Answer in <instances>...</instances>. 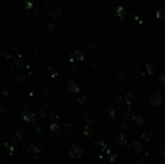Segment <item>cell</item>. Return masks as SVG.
<instances>
[{
  "mask_svg": "<svg viewBox=\"0 0 165 164\" xmlns=\"http://www.w3.org/2000/svg\"><path fill=\"white\" fill-rule=\"evenodd\" d=\"M69 153H70V155L73 158H79L83 155V150L79 146L73 145L72 146V148L70 149V151H69Z\"/></svg>",
  "mask_w": 165,
  "mask_h": 164,
  "instance_id": "6da1fadb",
  "label": "cell"
},
{
  "mask_svg": "<svg viewBox=\"0 0 165 164\" xmlns=\"http://www.w3.org/2000/svg\"><path fill=\"white\" fill-rule=\"evenodd\" d=\"M150 100H151L152 104L154 105V106H156V105H159L161 103L162 97H161L160 93H154V94L151 95Z\"/></svg>",
  "mask_w": 165,
  "mask_h": 164,
  "instance_id": "7a4b0ae2",
  "label": "cell"
},
{
  "mask_svg": "<svg viewBox=\"0 0 165 164\" xmlns=\"http://www.w3.org/2000/svg\"><path fill=\"white\" fill-rule=\"evenodd\" d=\"M68 88H69V90H70L71 92H73V93H78V92H79V87H78V85L75 81L69 82Z\"/></svg>",
  "mask_w": 165,
  "mask_h": 164,
  "instance_id": "3957f363",
  "label": "cell"
},
{
  "mask_svg": "<svg viewBox=\"0 0 165 164\" xmlns=\"http://www.w3.org/2000/svg\"><path fill=\"white\" fill-rule=\"evenodd\" d=\"M126 141H128L126 137L124 134H119L116 138V143L119 144V145H125V144H126Z\"/></svg>",
  "mask_w": 165,
  "mask_h": 164,
  "instance_id": "277c9868",
  "label": "cell"
},
{
  "mask_svg": "<svg viewBox=\"0 0 165 164\" xmlns=\"http://www.w3.org/2000/svg\"><path fill=\"white\" fill-rule=\"evenodd\" d=\"M23 118L25 121H28V122H35V115L32 112H30V111L25 113Z\"/></svg>",
  "mask_w": 165,
  "mask_h": 164,
  "instance_id": "5b68a950",
  "label": "cell"
},
{
  "mask_svg": "<svg viewBox=\"0 0 165 164\" xmlns=\"http://www.w3.org/2000/svg\"><path fill=\"white\" fill-rule=\"evenodd\" d=\"M108 157H109V160L111 161V162H114V161L116 160V158L118 157V155H117V153L113 152V151H109V153H108Z\"/></svg>",
  "mask_w": 165,
  "mask_h": 164,
  "instance_id": "8992f818",
  "label": "cell"
},
{
  "mask_svg": "<svg viewBox=\"0 0 165 164\" xmlns=\"http://www.w3.org/2000/svg\"><path fill=\"white\" fill-rule=\"evenodd\" d=\"M83 132H84V134L86 136H88V137H91V136L94 134V130L90 127H85L84 130H83Z\"/></svg>",
  "mask_w": 165,
  "mask_h": 164,
  "instance_id": "52a82bcc",
  "label": "cell"
},
{
  "mask_svg": "<svg viewBox=\"0 0 165 164\" xmlns=\"http://www.w3.org/2000/svg\"><path fill=\"white\" fill-rule=\"evenodd\" d=\"M125 100H126V102L131 103L134 100V95H132L131 93H128V94H126L125 96Z\"/></svg>",
  "mask_w": 165,
  "mask_h": 164,
  "instance_id": "ba28073f",
  "label": "cell"
},
{
  "mask_svg": "<svg viewBox=\"0 0 165 164\" xmlns=\"http://www.w3.org/2000/svg\"><path fill=\"white\" fill-rule=\"evenodd\" d=\"M115 14L117 15V16H119V17L125 14V10H124L123 6H118V7H117L116 10H115Z\"/></svg>",
  "mask_w": 165,
  "mask_h": 164,
  "instance_id": "9c48e42d",
  "label": "cell"
},
{
  "mask_svg": "<svg viewBox=\"0 0 165 164\" xmlns=\"http://www.w3.org/2000/svg\"><path fill=\"white\" fill-rule=\"evenodd\" d=\"M75 57H77V59L79 60V61H82V60L84 59V55H83L82 52L79 51V50L75 51Z\"/></svg>",
  "mask_w": 165,
  "mask_h": 164,
  "instance_id": "30bf717a",
  "label": "cell"
},
{
  "mask_svg": "<svg viewBox=\"0 0 165 164\" xmlns=\"http://www.w3.org/2000/svg\"><path fill=\"white\" fill-rule=\"evenodd\" d=\"M134 122L136 123V125H141L144 123V120L142 119V117H140V116H136V117H134Z\"/></svg>",
  "mask_w": 165,
  "mask_h": 164,
  "instance_id": "8fae6325",
  "label": "cell"
},
{
  "mask_svg": "<svg viewBox=\"0 0 165 164\" xmlns=\"http://www.w3.org/2000/svg\"><path fill=\"white\" fill-rule=\"evenodd\" d=\"M63 129H64L66 133H70L71 130H72V125H70V123H64Z\"/></svg>",
  "mask_w": 165,
  "mask_h": 164,
  "instance_id": "7c38bea8",
  "label": "cell"
},
{
  "mask_svg": "<svg viewBox=\"0 0 165 164\" xmlns=\"http://www.w3.org/2000/svg\"><path fill=\"white\" fill-rule=\"evenodd\" d=\"M50 129H51V131L54 133V134H58V133H59V127H58L56 123H53V125H51Z\"/></svg>",
  "mask_w": 165,
  "mask_h": 164,
  "instance_id": "4fadbf2b",
  "label": "cell"
},
{
  "mask_svg": "<svg viewBox=\"0 0 165 164\" xmlns=\"http://www.w3.org/2000/svg\"><path fill=\"white\" fill-rule=\"evenodd\" d=\"M134 114L132 112H130V111H128V112H126L125 115H124V118L125 119H126V120H130V119H134Z\"/></svg>",
  "mask_w": 165,
  "mask_h": 164,
  "instance_id": "5bb4252c",
  "label": "cell"
},
{
  "mask_svg": "<svg viewBox=\"0 0 165 164\" xmlns=\"http://www.w3.org/2000/svg\"><path fill=\"white\" fill-rule=\"evenodd\" d=\"M134 150L137 153H140L142 151V145L139 142H134Z\"/></svg>",
  "mask_w": 165,
  "mask_h": 164,
  "instance_id": "9a60e30c",
  "label": "cell"
},
{
  "mask_svg": "<svg viewBox=\"0 0 165 164\" xmlns=\"http://www.w3.org/2000/svg\"><path fill=\"white\" fill-rule=\"evenodd\" d=\"M142 138H143V140H145L146 142H149L150 139H151V133H150V132H145L143 135H142Z\"/></svg>",
  "mask_w": 165,
  "mask_h": 164,
  "instance_id": "2e32d148",
  "label": "cell"
},
{
  "mask_svg": "<svg viewBox=\"0 0 165 164\" xmlns=\"http://www.w3.org/2000/svg\"><path fill=\"white\" fill-rule=\"evenodd\" d=\"M147 70H148V72L150 74H153L154 70L153 65H152V64H147Z\"/></svg>",
  "mask_w": 165,
  "mask_h": 164,
  "instance_id": "e0dca14e",
  "label": "cell"
},
{
  "mask_svg": "<svg viewBox=\"0 0 165 164\" xmlns=\"http://www.w3.org/2000/svg\"><path fill=\"white\" fill-rule=\"evenodd\" d=\"M31 153L34 156H37L38 155H39V150H38V148H36V147H33L32 149H31Z\"/></svg>",
  "mask_w": 165,
  "mask_h": 164,
  "instance_id": "ac0fdd59",
  "label": "cell"
},
{
  "mask_svg": "<svg viewBox=\"0 0 165 164\" xmlns=\"http://www.w3.org/2000/svg\"><path fill=\"white\" fill-rule=\"evenodd\" d=\"M78 103H80V104H84V103H86V102H87V98L86 97H82V98H79L77 100Z\"/></svg>",
  "mask_w": 165,
  "mask_h": 164,
  "instance_id": "d6986e66",
  "label": "cell"
},
{
  "mask_svg": "<svg viewBox=\"0 0 165 164\" xmlns=\"http://www.w3.org/2000/svg\"><path fill=\"white\" fill-rule=\"evenodd\" d=\"M17 136L19 138H21L22 136H23V129L19 130V128H17Z\"/></svg>",
  "mask_w": 165,
  "mask_h": 164,
  "instance_id": "ffe728a7",
  "label": "cell"
},
{
  "mask_svg": "<svg viewBox=\"0 0 165 164\" xmlns=\"http://www.w3.org/2000/svg\"><path fill=\"white\" fill-rule=\"evenodd\" d=\"M164 15H165L164 11H158V12H156V17H158V19H161V17H163Z\"/></svg>",
  "mask_w": 165,
  "mask_h": 164,
  "instance_id": "44dd1931",
  "label": "cell"
},
{
  "mask_svg": "<svg viewBox=\"0 0 165 164\" xmlns=\"http://www.w3.org/2000/svg\"><path fill=\"white\" fill-rule=\"evenodd\" d=\"M158 80L160 81V83H162V84H163V83H165V79H164L163 75H160V76H159V78H158Z\"/></svg>",
  "mask_w": 165,
  "mask_h": 164,
  "instance_id": "7402d4cb",
  "label": "cell"
},
{
  "mask_svg": "<svg viewBox=\"0 0 165 164\" xmlns=\"http://www.w3.org/2000/svg\"><path fill=\"white\" fill-rule=\"evenodd\" d=\"M50 116H52V119H54L55 121H58V116L57 115H53V112L50 113Z\"/></svg>",
  "mask_w": 165,
  "mask_h": 164,
  "instance_id": "603a6c76",
  "label": "cell"
},
{
  "mask_svg": "<svg viewBox=\"0 0 165 164\" xmlns=\"http://www.w3.org/2000/svg\"><path fill=\"white\" fill-rule=\"evenodd\" d=\"M161 153H162V155H163L165 156V148H163V149H162Z\"/></svg>",
  "mask_w": 165,
  "mask_h": 164,
  "instance_id": "cb8c5ba5",
  "label": "cell"
},
{
  "mask_svg": "<svg viewBox=\"0 0 165 164\" xmlns=\"http://www.w3.org/2000/svg\"><path fill=\"white\" fill-rule=\"evenodd\" d=\"M164 164H165V162H164Z\"/></svg>",
  "mask_w": 165,
  "mask_h": 164,
  "instance_id": "d4e9b609",
  "label": "cell"
}]
</instances>
